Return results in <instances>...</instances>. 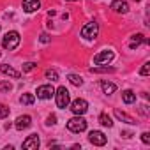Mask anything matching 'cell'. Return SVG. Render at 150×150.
<instances>
[{
  "mask_svg": "<svg viewBox=\"0 0 150 150\" xmlns=\"http://www.w3.org/2000/svg\"><path fill=\"white\" fill-rule=\"evenodd\" d=\"M20 41H21V37H20V32H16V30H11V32H7L6 35H4V39H2V46L6 48V50H16L18 46H20Z\"/></svg>",
  "mask_w": 150,
  "mask_h": 150,
  "instance_id": "6da1fadb",
  "label": "cell"
},
{
  "mask_svg": "<svg viewBox=\"0 0 150 150\" xmlns=\"http://www.w3.org/2000/svg\"><path fill=\"white\" fill-rule=\"evenodd\" d=\"M55 101H57V106H58V108L65 110V108L69 106V103H71L69 90H67L65 87H58V88L55 90Z\"/></svg>",
  "mask_w": 150,
  "mask_h": 150,
  "instance_id": "7a4b0ae2",
  "label": "cell"
},
{
  "mask_svg": "<svg viewBox=\"0 0 150 150\" xmlns=\"http://www.w3.org/2000/svg\"><path fill=\"white\" fill-rule=\"evenodd\" d=\"M67 129L71 132H83L87 129V120L81 115H76V117H72L71 120H67Z\"/></svg>",
  "mask_w": 150,
  "mask_h": 150,
  "instance_id": "3957f363",
  "label": "cell"
},
{
  "mask_svg": "<svg viewBox=\"0 0 150 150\" xmlns=\"http://www.w3.org/2000/svg\"><path fill=\"white\" fill-rule=\"evenodd\" d=\"M81 37L83 39H87V41H92V39H96L97 37V34H99V23H96V21H88L83 28H81Z\"/></svg>",
  "mask_w": 150,
  "mask_h": 150,
  "instance_id": "277c9868",
  "label": "cell"
},
{
  "mask_svg": "<svg viewBox=\"0 0 150 150\" xmlns=\"http://www.w3.org/2000/svg\"><path fill=\"white\" fill-rule=\"evenodd\" d=\"M87 110H88V103L85 99H74L71 103V111L74 115H83V113H87Z\"/></svg>",
  "mask_w": 150,
  "mask_h": 150,
  "instance_id": "5b68a950",
  "label": "cell"
},
{
  "mask_svg": "<svg viewBox=\"0 0 150 150\" xmlns=\"http://www.w3.org/2000/svg\"><path fill=\"white\" fill-rule=\"evenodd\" d=\"M106 136L101 132V131H90L88 132V141L92 143V145H96V146H103V145H106Z\"/></svg>",
  "mask_w": 150,
  "mask_h": 150,
  "instance_id": "8992f818",
  "label": "cell"
},
{
  "mask_svg": "<svg viewBox=\"0 0 150 150\" xmlns=\"http://www.w3.org/2000/svg\"><path fill=\"white\" fill-rule=\"evenodd\" d=\"M113 57H115V53L111 50H103L101 53H97L94 57V64H108L113 60Z\"/></svg>",
  "mask_w": 150,
  "mask_h": 150,
  "instance_id": "52a82bcc",
  "label": "cell"
},
{
  "mask_svg": "<svg viewBox=\"0 0 150 150\" xmlns=\"http://www.w3.org/2000/svg\"><path fill=\"white\" fill-rule=\"evenodd\" d=\"M39 145H41V139H39V134H30L25 141H23V148L25 150H37L39 148Z\"/></svg>",
  "mask_w": 150,
  "mask_h": 150,
  "instance_id": "ba28073f",
  "label": "cell"
},
{
  "mask_svg": "<svg viewBox=\"0 0 150 150\" xmlns=\"http://www.w3.org/2000/svg\"><path fill=\"white\" fill-rule=\"evenodd\" d=\"M53 96H55V88H53L51 85H41V87L37 88V97L42 99V101L51 99Z\"/></svg>",
  "mask_w": 150,
  "mask_h": 150,
  "instance_id": "9c48e42d",
  "label": "cell"
},
{
  "mask_svg": "<svg viewBox=\"0 0 150 150\" xmlns=\"http://www.w3.org/2000/svg\"><path fill=\"white\" fill-rule=\"evenodd\" d=\"M111 9L118 14H127L129 13V4L125 0H113L111 2Z\"/></svg>",
  "mask_w": 150,
  "mask_h": 150,
  "instance_id": "30bf717a",
  "label": "cell"
},
{
  "mask_svg": "<svg viewBox=\"0 0 150 150\" xmlns=\"http://www.w3.org/2000/svg\"><path fill=\"white\" fill-rule=\"evenodd\" d=\"M30 125H32V118H30L28 115H21V117H18V118H16V122H14V127H16L18 131L28 129Z\"/></svg>",
  "mask_w": 150,
  "mask_h": 150,
  "instance_id": "8fae6325",
  "label": "cell"
},
{
  "mask_svg": "<svg viewBox=\"0 0 150 150\" xmlns=\"http://www.w3.org/2000/svg\"><path fill=\"white\" fill-rule=\"evenodd\" d=\"M0 72H2V74H6V76H11V78H14V80H18V78L21 76V72H20V71L13 69V67H11V65H7V64H0Z\"/></svg>",
  "mask_w": 150,
  "mask_h": 150,
  "instance_id": "7c38bea8",
  "label": "cell"
},
{
  "mask_svg": "<svg viewBox=\"0 0 150 150\" xmlns=\"http://www.w3.org/2000/svg\"><path fill=\"white\" fill-rule=\"evenodd\" d=\"M41 7V0H23V11L25 13H35Z\"/></svg>",
  "mask_w": 150,
  "mask_h": 150,
  "instance_id": "4fadbf2b",
  "label": "cell"
},
{
  "mask_svg": "<svg viewBox=\"0 0 150 150\" xmlns=\"http://www.w3.org/2000/svg\"><path fill=\"white\" fill-rule=\"evenodd\" d=\"M141 42H148V41L145 39V35H143V34H136V35H132V37H131L129 48H131V50H136V48H138Z\"/></svg>",
  "mask_w": 150,
  "mask_h": 150,
  "instance_id": "5bb4252c",
  "label": "cell"
},
{
  "mask_svg": "<svg viewBox=\"0 0 150 150\" xmlns=\"http://www.w3.org/2000/svg\"><path fill=\"white\" fill-rule=\"evenodd\" d=\"M115 117H117L120 122H125V124H129V125H134V124H136V120H134L132 117H129L127 113H124V111H120V110H115Z\"/></svg>",
  "mask_w": 150,
  "mask_h": 150,
  "instance_id": "9a60e30c",
  "label": "cell"
},
{
  "mask_svg": "<svg viewBox=\"0 0 150 150\" xmlns=\"http://www.w3.org/2000/svg\"><path fill=\"white\" fill-rule=\"evenodd\" d=\"M101 88H103V92H104L106 96H110V94H113V92L117 90V85H115V83H111V81L103 80V81H101Z\"/></svg>",
  "mask_w": 150,
  "mask_h": 150,
  "instance_id": "2e32d148",
  "label": "cell"
},
{
  "mask_svg": "<svg viewBox=\"0 0 150 150\" xmlns=\"http://www.w3.org/2000/svg\"><path fill=\"white\" fill-rule=\"evenodd\" d=\"M122 101L125 104H132V103H136V94L132 90H124L122 92Z\"/></svg>",
  "mask_w": 150,
  "mask_h": 150,
  "instance_id": "e0dca14e",
  "label": "cell"
},
{
  "mask_svg": "<svg viewBox=\"0 0 150 150\" xmlns=\"http://www.w3.org/2000/svg\"><path fill=\"white\" fill-rule=\"evenodd\" d=\"M99 124L104 125V127H113V120H111V117L106 115V113H101V115H99Z\"/></svg>",
  "mask_w": 150,
  "mask_h": 150,
  "instance_id": "ac0fdd59",
  "label": "cell"
},
{
  "mask_svg": "<svg viewBox=\"0 0 150 150\" xmlns=\"http://www.w3.org/2000/svg\"><path fill=\"white\" fill-rule=\"evenodd\" d=\"M34 101H35V96H34V94H23V96L20 97V103H21V104H27V106H32Z\"/></svg>",
  "mask_w": 150,
  "mask_h": 150,
  "instance_id": "d6986e66",
  "label": "cell"
},
{
  "mask_svg": "<svg viewBox=\"0 0 150 150\" xmlns=\"http://www.w3.org/2000/svg\"><path fill=\"white\" fill-rule=\"evenodd\" d=\"M67 80H69L74 87H81V85H83V78H81V76H78V74H69Z\"/></svg>",
  "mask_w": 150,
  "mask_h": 150,
  "instance_id": "ffe728a7",
  "label": "cell"
},
{
  "mask_svg": "<svg viewBox=\"0 0 150 150\" xmlns=\"http://www.w3.org/2000/svg\"><path fill=\"white\" fill-rule=\"evenodd\" d=\"M46 80L57 81V80H58V72H57L55 69H48V71H46Z\"/></svg>",
  "mask_w": 150,
  "mask_h": 150,
  "instance_id": "44dd1931",
  "label": "cell"
},
{
  "mask_svg": "<svg viewBox=\"0 0 150 150\" xmlns=\"http://www.w3.org/2000/svg\"><path fill=\"white\" fill-rule=\"evenodd\" d=\"M113 67H92L90 72H113Z\"/></svg>",
  "mask_w": 150,
  "mask_h": 150,
  "instance_id": "7402d4cb",
  "label": "cell"
},
{
  "mask_svg": "<svg viewBox=\"0 0 150 150\" xmlns=\"http://www.w3.org/2000/svg\"><path fill=\"white\" fill-rule=\"evenodd\" d=\"M139 74H141V76H148V74H150V62H145V64H143Z\"/></svg>",
  "mask_w": 150,
  "mask_h": 150,
  "instance_id": "603a6c76",
  "label": "cell"
},
{
  "mask_svg": "<svg viewBox=\"0 0 150 150\" xmlns=\"http://www.w3.org/2000/svg\"><path fill=\"white\" fill-rule=\"evenodd\" d=\"M9 117V108L6 104H0V118H7Z\"/></svg>",
  "mask_w": 150,
  "mask_h": 150,
  "instance_id": "cb8c5ba5",
  "label": "cell"
},
{
  "mask_svg": "<svg viewBox=\"0 0 150 150\" xmlns=\"http://www.w3.org/2000/svg\"><path fill=\"white\" fill-rule=\"evenodd\" d=\"M11 88H13V85L9 81H2V83H0V92H9Z\"/></svg>",
  "mask_w": 150,
  "mask_h": 150,
  "instance_id": "d4e9b609",
  "label": "cell"
},
{
  "mask_svg": "<svg viewBox=\"0 0 150 150\" xmlns=\"http://www.w3.org/2000/svg\"><path fill=\"white\" fill-rule=\"evenodd\" d=\"M34 69H35V64H34V62L23 64V72H30V71H34Z\"/></svg>",
  "mask_w": 150,
  "mask_h": 150,
  "instance_id": "484cf974",
  "label": "cell"
},
{
  "mask_svg": "<svg viewBox=\"0 0 150 150\" xmlns=\"http://www.w3.org/2000/svg\"><path fill=\"white\" fill-rule=\"evenodd\" d=\"M57 124V115H50L46 118V125H55Z\"/></svg>",
  "mask_w": 150,
  "mask_h": 150,
  "instance_id": "4316f807",
  "label": "cell"
},
{
  "mask_svg": "<svg viewBox=\"0 0 150 150\" xmlns=\"http://www.w3.org/2000/svg\"><path fill=\"white\" fill-rule=\"evenodd\" d=\"M141 141H143L145 145H148V143H150V132H143V134H141Z\"/></svg>",
  "mask_w": 150,
  "mask_h": 150,
  "instance_id": "83f0119b",
  "label": "cell"
},
{
  "mask_svg": "<svg viewBox=\"0 0 150 150\" xmlns=\"http://www.w3.org/2000/svg\"><path fill=\"white\" fill-rule=\"evenodd\" d=\"M39 41H41V42H50V41H51V37H50L48 34H41V37H39Z\"/></svg>",
  "mask_w": 150,
  "mask_h": 150,
  "instance_id": "f1b7e54d",
  "label": "cell"
},
{
  "mask_svg": "<svg viewBox=\"0 0 150 150\" xmlns=\"http://www.w3.org/2000/svg\"><path fill=\"white\" fill-rule=\"evenodd\" d=\"M120 136H124V138H127V139H129V138H132V132H129V131H122V134H120Z\"/></svg>",
  "mask_w": 150,
  "mask_h": 150,
  "instance_id": "f546056e",
  "label": "cell"
},
{
  "mask_svg": "<svg viewBox=\"0 0 150 150\" xmlns=\"http://www.w3.org/2000/svg\"><path fill=\"white\" fill-rule=\"evenodd\" d=\"M67 2H76V0H67Z\"/></svg>",
  "mask_w": 150,
  "mask_h": 150,
  "instance_id": "4dcf8cb0",
  "label": "cell"
},
{
  "mask_svg": "<svg viewBox=\"0 0 150 150\" xmlns=\"http://www.w3.org/2000/svg\"><path fill=\"white\" fill-rule=\"evenodd\" d=\"M134 2H141V0H134Z\"/></svg>",
  "mask_w": 150,
  "mask_h": 150,
  "instance_id": "1f68e13d",
  "label": "cell"
},
{
  "mask_svg": "<svg viewBox=\"0 0 150 150\" xmlns=\"http://www.w3.org/2000/svg\"><path fill=\"white\" fill-rule=\"evenodd\" d=\"M0 57H2V53H0Z\"/></svg>",
  "mask_w": 150,
  "mask_h": 150,
  "instance_id": "d6a6232c",
  "label": "cell"
}]
</instances>
